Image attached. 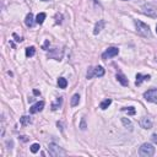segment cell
<instances>
[{
	"mask_svg": "<svg viewBox=\"0 0 157 157\" xmlns=\"http://www.w3.org/2000/svg\"><path fill=\"white\" fill-rule=\"evenodd\" d=\"M124 1H125V0H124Z\"/></svg>",
	"mask_w": 157,
	"mask_h": 157,
	"instance_id": "31",
	"label": "cell"
},
{
	"mask_svg": "<svg viewBox=\"0 0 157 157\" xmlns=\"http://www.w3.org/2000/svg\"><path fill=\"white\" fill-rule=\"evenodd\" d=\"M39 144H33V145H31V152L32 154H36V152H38L39 151Z\"/></svg>",
	"mask_w": 157,
	"mask_h": 157,
	"instance_id": "22",
	"label": "cell"
},
{
	"mask_svg": "<svg viewBox=\"0 0 157 157\" xmlns=\"http://www.w3.org/2000/svg\"><path fill=\"white\" fill-rule=\"evenodd\" d=\"M104 75V69L102 66H96V68H88L87 70V78H92L93 76H97V77H102Z\"/></svg>",
	"mask_w": 157,
	"mask_h": 157,
	"instance_id": "4",
	"label": "cell"
},
{
	"mask_svg": "<svg viewBox=\"0 0 157 157\" xmlns=\"http://www.w3.org/2000/svg\"><path fill=\"white\" fill-rule=\"evenodd\" d=\"M46 14H44V13H39L37 16H36V22H37V24L38 25H42L43 24V22H44V20H46Z\"/></svg>",
	"mask_w": 157,
	"mask_h": 157,
	"instance_id": "14",
	"label": "cell"
},
{
	"mask_svg": "<svg viewBox=\"0 0 157 157\" xmlns=\"http://www.w3.org/2000/svg\"><path fill=\"white\" fill-rule=\"evenodd\" d=\"M58 86H59L60 88H66V86H68V81H66V78L59 77V78H58Z\"/></svg>",
	"mask_w": 157,
	"mask_h": 157,
	"instance_id": "18",
	"label": "cell"
},
{
	"mask_svg": "<svg viewBox=\"0 0 157 157\" xmlns=\"http://www.w3.org/2000/svg\"><path fill=\"white\" fill-rule=\"evenodd\" d=\"M33 93H35V94H37V96H38V94H41V92H39L38 90H35V91H33Z\"/></svg>",
	"mask_w": 157,
	"mask_h": 157,
	"instance_id": "28",
	"label": "cell"
},
{
	"mask_svg": "<svg viewBox=\"0 0 157 157\" xmlns=\"http://www.w3.org/2000/svg\"><path fill=\"white\" fill-rule=\"evenodd\" d=\"M118 54H119V49L115 48V47H110V48H108V49L102 54V59L113 58V57H117Z\"/></svg>",
	"mask_w": 157,
	"mask_h": 157,
	"instance_id": "6",
	"label": "cell"
},
{
	"mask_svg": "<svg viewBox=\"0 0 157 157\" xmlns=\"http://www.w3.org/2000/svg\"><path fill=\"white\" fill-rule=\"evenodd\" d=\"M78 102H80V94L75 93L74 96H72V98H71V106L72 107H76V106L78 104Z\"/></svg>",
	"mask_w": 157,
	"mask_h": 157,
	"instance_id": "17",
	"label": "cell"
},
{
	"mask_svg": "<svg viewBox=\"0 0 157 157\" xmlns=\"http://www.w3.org/2000/svg\"><path fill=\"white\" fill-rule=\"evenodd\" d=\"M48 46H49V41H46V42H44V44H43V49H44V50H47Z\"/></svg>",
	"mask_w": 157,
	"mask_h": 157,
	"instance_id": "27",
	"label": "cell"
},
{
	"mask_svg": "<svg viewBox=\"0 0 157 157\" xmlns=\"http://www.w3.org/2000/svg\"><path fill=\"white\" fill-rule=\"evenodd\" d=\"M115 77H117V80L119 81L123 86H128V85H129L128 78H126L124 75H123V74H117V76H115Z\"/></svg>",
	"mask_w": 157,
	"mask_h": 157,
	"instance_id": "13",
	"label": "cell"
},
{
	"mask_svg": "<svg viewBox=\"0 0 157 157\" xmlns=\"http://www.w3.org/2000/svg\"><path fill=\"white\" fill-rule=\"evenodd\" d=\"M144 97L149 102H152L157 104V88H152V90H149L144 93Z\"/></svg>",
	"mask_w": 157,
	"mask_h": 157,
	"instance_id": "5",
	"label": "cell"
},
{
	"mask_svg": "<svg viewBox=\"0 0 157 157\" xmlns=\"http://www.w3.org/2000/svg\"><path fill=\"white\" fill-rule=\"evenodd\" d=\"M86 119H85V118H82V119H81V124H80V129H81V130H86Z\"/></svg>",
	"mask_w": 157,
	"mask_h": 157,
	"instance_id": "24",
	"label": "cell"
},
{
	"mask_svg": "<svg viewBox=\"0 0 157 157\" xmlns=\"http://www.w3.org/2000/svg\"><path fill=\"white\" fill-rule=\"evenodd\" d=\"M140 126L144 128V129H151L152 128V122H151L150 118L144 117L140 119Z\"/></svg>",
	"mask_w": 157,
	"mask_h": 157,
	"instance_id": "9",
	"label": "cell"
},
{
	"mask_svg": "<svg viewBox=\"0 0 157 157\" xmlns=\"http://www.w3.org/2000/svg\"><path fill=\"white\" fill-rule=\"evenodd\" d=\"M142 11H144V14H146L147 16H151V17H156L157 16V10L150 4L149 5H144Z\"/></svg>",
	"mask_w": 157,
	"mask_h": 157,
	"instance_id": "7",
	"label": "cell"
},
{
	"mask_svg": "<svg viewBox=\"0 0 157 157\" xmlns=\"http://www.w3.org/2000/svg\"><path fill=\"white\" fill-rule=\"evenodd\" d=\"M122 123L124 124V126H126V128H129L131 130L133 129V124H131V122L129 120V119H126V118H122Z\"/></svg>",
	"mask_w": 157,
	"mask_h": 157,
	"instance_id": "21",
	"label": "cell"
},
{
	"mask_svg": "<svg viewBox=\"0 0 157 157\" xmlns=\"http://www.w3.org/2000/svg\"><path fill=\"white\" fill-rule=\"evenodd\" d=\"M110 103H112V99L110 98H107V99H104L103 102H101V104H99V107H101V109H107L109 106H110Z\"/></svg>",
	"mask_w": 157,
	"mask_h": 157,
	"instance_id": "16",
	"label": "cell"
},
{
	"mask_svg": "<svg viewBox=\"0 0 157 157\" xmlns=\"http://www.w3.org/2000/svg\"><path fill=\"white\" fill-rule=\"evenodd\" d=\"M139 155L140 156H142V157H151V156H154L155 155V147H154V145H151V144H142L141 145V147H140L139 150Z\"/></svg>",
	"mask_w": 157,
	"mask_h": 157,
	"instance_id": "2",
	"label": "cell"
},
{
	"mask_svg": "<svg viewBox=\"0 0 157 157\" xmlns=\"http://www.w3.org/2000/svg\"><path fill=\"white\" fill-rule=\"evenodd\" d=\"M43 1H48V0H43Z\"/></svg>",
	"mask_w": 157,
	"mask_h": 157,
	"instance_id": "30",
	"label": "cell"
},
{
	"mask_svg": "<svg viewBox=\"0 0 157 157\" xmlns=\"http://www.w3.org/2000/svg\"><path fill=\"white\" fill-rule=\"evenodd\" d=\"M25 24H26V26H27V27H33V26H35V24H37L36 20L33 19V15H32L31 13L26 16V19H25Z\"/></svg>",
	"mask_w": 157,
	"mask_h": 157,
	"instance_id": "11",
	"label": "cell"
},
{
	"mask_svg": "<svg viewBox=\"0 0 157 157\" xmlns=\"http://www.w3.org/2000/svg\"><path fill=\"white\" fill-rule=\"evenodd\" d=\"M104 25H106L104 20H99L97 24H96V26H94V30H93V33H94V35H98V33L102 31V28L104 27Z\"/></svg>",
	"mask_w": 157,
	"mask_h": 157,
	"instance_id": "12",
	"label": "cell"
},
{
	"mask_svg": "<svg viewBox=\"0 0 157 157\" xmlns=\"http://www.w3.org/2000/svg\"><path fill=\"white\" fill-rule=\"evenodd\" d=\"M35 54H36L35 47H28V48H26V57H27V58H31V57H33Z\"/></svg>",
	"mask_w": 157,
	"mask_h": 157,
	"instance_id": "19",
	"label": "cell"
},
{
	"mask_svg": "<svg viewBox=\"0 0 157 157\" xmlns=\"http://www.w3.org/2000/svg\"><path fill=\"white\" fill-rule=\"evenodd\" d=\"M14 37L16 38V42H22V37H19L16 33H14Z\"/></svg>",
	"mask_w": 157,
	"mask_h": 157,
	"instance_id": "26",
	"label": "cell"
},
{
	"mask_svg": "<svg viewBox=\"0 0 157 157\" xmlns=\"http://www.w3.org/2000/svg\"><path fill=\"white\" fill-rule=\"evenodd\" d=\"M20 123H21V125H28L30 123H31V118L28 115H22L20 118Z\"/></svg>",
	"mask_w": 157,
	"mask_h": 157,
	"instance_id": "15",
	"label": "cell"
},
{
	"mask_svg": "<svg viewBox=\"0 0 157 157\" xmlns=\"http://www.w3.org/2000/svg\"><path fill=\"white\" fill-rule=\"evenodd\" d=\"M48 151H49V155L50 156H53V157H59V156H65L66 155V151L61 149L59 145L57 144H49V146H48Z\"/></svg>",
	"mask_w": 157,
	"mask_h": 157,
	"instance_id": "3",
	"label": "cell"
},
{
	"mask_svg": "<svg viewBox=\"0 0 157 157\" xmlns=\"http://www.w3.org/2000/svg\"><path fill=\"white\" fill-rule=\"evenodd\" d=\"M123 112H126L128 114H130V115H134L136 113L135 109H134V107H124V108H122Z\"/></svg>",
	"mask_w": 157,
	"mask_h": 157,
	"instance_id": "20",
	"label": "cell"
},
{
	"mask_svg": "<svg viewBox=\"0 0 157 157\" xmlns=\"http://www.w3.org/2000/svg\"><path fill=\"white\" fill-rule=\"evenodd\" d=\"M134 24L136 26V32L139 33L140 36L142 37H151V31H150V27L144 24L142 21H139V20H135L134 21Z\"/></svg>",
	"mask_w": 157,
	"mask_h": 157,
	"instance_id": "1",
	"label": "cell"
},
{
	"mask_svg": "<svg viewBox=\"0 0 157 157\" xmlns=\"http://www.w3.org/2000/svg\"><path fill=\"white\" fill-rule=\"evenodd\" d=\"M151 140H152L154 144H157V134H154V135L151 136Z\"/></svg>",
	"mask_w": 157,
	"mask_h": 157,
	"instance_id": "25",
	"label": "cell"
},
{
	"mask_svg": "<svg viewBox=\"0 0 157 157\" xmlns=\"http://www.w3.org/2000/svg\"><path fill=\"white\" fill-rule=\"evenodd\" d=\"M61 101H63V99H61L60 97L57 99V103H54V104H52V109L53 110H57L59 107H60V104H61Z\"/></svg>",
	"mask_w": 157,
	"mask_h": 157,
	"instance_id": "23",
	"label": "cell"
},
{
	"mask_svg": "<svg viewBox=\"0 0 157 157\" xmlns=\"http://www.w3.org/2000/svg\"><path fill=\"white\" fill-rule=\"evenodd\" d=\"M156 32H157V25H156Z\"/></svg>",
	"mask_w": 157,
	"mask_h": 157,
	"instance_id": "29",
	"label": "cell"
},
{
	"mask_svg": "<svg viewBox=\"0 0 157 157\" xmlns=\"http://www.w3.org/2000/svg\"><path fill=\"white\" fill-rule=\"evenodd\" d=\"M43 108H44V102H43V101H39V102L35 103V104H33L32 107L30 108V113H31V114L38 113V112H41Z\"/></svg>",
	"mask_w": 157,
	"mask_h": 157,
	"instance_id": "8",
	"label": "cell"
},
{
	"mask_svg": "<svg viewBox=\"0 0 157 157\" xmlns=\"http://www.w3.org/2000/svg\"><path fill=\"white\" fill-rule=\"evenodd\" d=\"M151 78V75H141V74H136V81H135V85L140 86L142 83V81H149Z\"/></svg>",
	"mask_w": 157,
	"mask_h": 157,
	"instance_id": "10",
	"label": "cell"
}]
</instances>
